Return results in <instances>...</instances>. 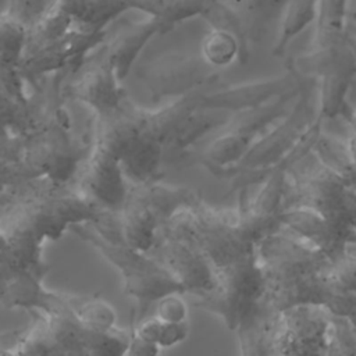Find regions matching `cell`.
I'll return each mask as SVG.
<instances>
[{"label":"cell","mask_w":356,"mask_h":356,"mask_svg":"<svg viewBox=\"0 0 356 356\" xmlns=\"http://www.w3.org/2000/svg\"><path fill=\"white\" fill-rule=\"evenodd\" d=\"M184 292H170L154 303V316L167 323L188 321V303Z\"/></svg>","instance_id":"d590c367"},{"label":"cell","mask_w":356,"mask_h":356,"mask_svg":"<svg viewBox=\"0 0 356 356\" xmlns=\"http://www.w3.org/2000/svg\"><path fill=\"white\" fill-rule=\"evenodd\" d=\"M121 236L128 246L150 253L160 236V222L153 211L139 202L128 196L124 207L118 211Z\"/></svg>","instance_id":"7402d4cb"},{"label":"cell","mask_w":356,"mask_h":356,"mask_svg":"<svg viewBox=\"0 0 356 356\" xmlns=\"http://www.w3.org/2000/svg\"><path fill=\"white\" fill-rule=\"evenodd\" d=\"M313 47H324L346 40L348 0H318Z\"/></svg>","instance_id":"4316f807"},{"label":"cell","mask_w":356,"mask_h":356,"mask_svg":"<svg viewBox=\"0 0 356 356\" xmlns=\"http://www.w3.org/2000/svg\"><path fill=\"white\" fill-rule=\"evenodd\" d=\"M70 231L118 271L124 291L136 302L139 313L146 312L170 292L185 293L184 288L150 253L136 250L124 242L107 241L90 224H74Z\"/></svg>","instance_id":"8992f818"},{"label":"cell","mask_w":356,"mask_h":356,"mask_svg":"<svg viewBox=\"0 0 356 356\" xmlns=\"http://www.w3.org/2000/svg\"><path fill=\"white\" fill-rule=\"evenodd\" d=\"M63 92L53 100L44 122L28 136L1 135V185L47 178L70 184L88 157L71 132Z\"/></svg>","instance_id":"7a4b0ae2"},{"label":"cell","mask_w":356,"mask_h":356,"mask_svg":"<svg viewBox=\"0 0 356 356\" xmlns=\"http://www.w3.org/2000/svg\"><path fill=\"white\" fill-rule=\"evenodd\" d=\"M346 124L349 125V134H350L348 136V142L350 145V150H352V154L356 161V120L350 118L349 121H346Z\"/></svg>","instance_id":"f35d334b"},{"label":"cell","mask_w":356,"mask_h":356,"mask_svg":"<svg viewBox=\"0 0 356 356\" xmlns=\"http://www.w3.org/2000/svg\"><path fill=\"white\" fill-rule=\"evenodd\" d=\"M317 83L316 78L303 76L302 89L291 111L259 135L243 160L224 177L232 181V188L248 191L252 185H260L271 168L300 142L317 120V107L313 103Z\"/></svg>","instance_id":"5b68a950"},{"label":"cell","mask_w":356,"mask_h":356,"mask_svg":"<svg viewBox=\"0 0 356 356\" xmlns=\"http://www.w3.org/2000/svg\"><path fill=\"white\" fill-rule=\"evenodd\" d=\"M104 42L106 32H86L74 28L58 40L26 54L19 68L32 82L63 71L72 75Z\"/></svg>","instance_id":"4fadbf2b"},{"label":"cell","mask_w":356,"mask_h":356,"mask_svg":"<svg viewBox=\"0 0 356 356\" xmlns=\"http://www.w3.org/2000/svg\"><path fill=\"white\" fill-rule=\"evenodd\" d=\"M138 79L156 103L163 99H179L196 92L207 90L217 82V70L203 57L188 54H164L143 64L138 70Z\"/></svg>","instance_id":"9c48e42d"},{"label":"cell","mask_w":356,"mask_h":356,"mask_svg":"<svg viewBox=\"0 0 356 356\" xmlns=\"http://www.w3.org/2000/svg\"><path fill=\"white\" fill-rule=\"evenodd\" d=\"M318 0H288L281 17L280 32L273 46L275 57L284 56L289 43L310 24L316 22Z\"/></svg>","instance_id":"83f0119b"},{"label":"cell","mask_w":356,"mask_h":356,"mask_svg":"<svg viewBox=\"0 0 356 356\" xmlns=\"http://www.w3.org/2000/svg\"><path fill=\"white\" fill-rule=\"evenodd\" d=\"M56 0H4L1 13H7L19 19L28 28L39 21Z\"/></svg>","instance_id":"e575fe53"},{"label":"cell","mask_w":356,"mask_h":356,"mask_svg":"<svg viewBox=\"0 0 356 356\" xmlns=\"http://www.w3.org/2000/svg\"><path fill=\"white\" fill-rule=\"evenodd\" d=\"M200 56L213 68H224L235 60L246 63L245 51L239 38L227 29L213 28L203 38L200 44Z\"/></svg>","instance_id":"f546056e"},{"label":"cell","mask_w":356,"mask_h":356,"mask_svg":"<svg viewBox=\"0 0 356 356\" xmlns=\"http://www.w3.org/2000/svg\"><path fill=\"white\" fill-rule=\"evenodd\" d=\"M74 28L75 22L71 14L54 3L39 21L29 26L25 56L58 40Z\"/></svg>","instance_id":"4dcf8cb0"},{"label":"cell","mask_w":356,"mask_h":356,"mask_svg":"<svg viewBox=\"0 0 356 356\" xmlns=\"http://www.w3.org/2000/svg\"><path fill=\"white\" fill-rule=\"evenodd\" d=\"M289 206L320 211L356 243V188L325 167L313 150L288 170L282 209Z\"/></svg>","instance_id":"277c9868"},{"label":"cell","mask_w":356,"mask_h":356,"mask_svg":"<svg viewBox=\"0 0 356 356\" xmlns=\"http://www.w3.org/2000/svg\"><path fill=\"white\" fill-rule=\"evenodd\" d=\"M63 95L65 100L71 99L85 104L93 117L113 114L128 96L103 50V44L85 60L76 72L67 78Z\"/></svg>","instance_id":"8fae6325"},{"label":"cell","mask_w":356,"mask_h":356,"mask_svg":"<svg viewBox=\"0 0 356 356\" xmlns=\"http://www.w3.org/2000/svg\"><path fill=\"white\" fill-rule=\"evenodd\" d=\"M150 254L184 288L185 293L200 296L216 285V267L191 241L160 235Z\"/></svg>","instance_id":"5bb4252c"},{"label":"cell","mask_w":356,"mask_h":356,"mask_svg":"<svg viewBox=\"0 0 356 356\" xmlns=\"http://www.w3.org/2000/svg\"><path fill=\"white\" fill-rule=\"evenodd\" d=\"M303 75L318 81L317 117L324 122L353 115L349 92L356 78V56L349 43L316 47L299 58Z\"/></svg>","instance_id":"ba28073f"},{"label":"cell","mask_w":356,"mask_h":356,"mask_svg":"<svg viewBox=\"0 0 356 356\" xmlns=\"http://www.w3.org/2000/svg\"><path fill=\"white\" fill-rule=\"evenodd\" d=\"M332 312L303 303L277 313L271 355H327Z\"/></svg>","instance_id":"30bf717a"},{"label":"cell","mask_w":356,"mask_h":356,"mask_svg":"<svg viewBox=\"0 0 356 356\" xmlns=\"http://www.w3.org/2000/svg\"><path fill=\"white\" fill-rule=\"evenodd\" d=\"M28 25L7 13L0 18V68H18L28 43Z\"/></svg>","instance_id":"1f68e13d"},{"label":"cell","mask_w":356,"mask_h":356,"mask_svg":"<svg viewBox=\"0 0 356 356\" xmlns=\"http://www.w3.org/2000/svg\"><path fill=\"white\" fill-rule=\"evenodd\" d=\"M330 275L338 285L356 293V254L345 253L332 260Z\"/></svg>","instance_id":"8d00e7d4"},{"label":"cell","mask_w":356,"mask_h":356,"mask_svg":"<svg viewBox=\"0 0 356 356\" xmlns=\"http://www.w3.org/2000/svg\"><path fill=\"white\" fill-rule=\"evenodd\" d=\"M129 185L121 160L93 142L76 188L104 210L118 213L128 199Z\"/></svg>","instance_id":"2e32d148"},{"label":"cell","mask_w":356,"mask_h":356,"mask_svg":"<svg viewBox=\"0 0 356 356\" xmlns=\"http://www.w3.org/2000/svg\"><path fill=\"white\" fill-rule=\"evenodd\" d=\"M282 228L305 239L331 260L346 253L352 238L320 211L307 206L284 207L278 216Z\"/></svg>","instance_id":"ac0fdd59"},{"label":"cell","mask_w":356,"mask_h":356,"mask_svg":"<svg viewBox=\"0 0 356 356\" xmlns=\"http://www.w3.org/2000/svg\"><path fill=\"white\" fill-rule=\"evenodd\" d=\"M160 235L196 243L216 268L250 254L257 246L239 206L236 209L214 207L202 197L163 224Z\"/></svg>","instance_id":"3957f363"},{"label":"cell","mask_w":356,"mask_h":356,"mask_svg":"<svg viewBox=\"0 0 356 356\" xmlns=\"http://www.w3.org/2000/svg\"><path fill=\"white\" fill-rule=\"evenodd\" d=\"M266 277L292 278L316 274L328 268L332 260L293 232L278 228L256 246Z\"/></svg>","instance_id":"7c38bea8"},{"label":"cell","mask_w":356,"mask_h":356,"mask_svg":"<svg viewBox=\"0 0 356 356\" xmlns=\"http://www.w3.org/2000/svg\"><path fill=\"white\" fill-rule=\"evenodd\" d=\"M131 331V330H129ZM160 352V348L143 338H140L139 335L134 334L131 331V337H129V346L127 350V355H134V356H152V355H157Z\"/></svg>","instance_id":"74e56055"},{"label":"cell","mask_w":356,"mask_h":356,"mask_svg":"<svg viewBox=\"0 0 356 356\" xmlns=\"http://www.w3.org/2000/svg\"><path fill=\"white\" fill-rule=\"evenodd\" d=\"M164 32L167 31L159 19L147 17L143 21L124 26L108 43H103V50L121 82L129 75L136 58L149 40Z\"/></svg>","instance_id":"d6986e66"},{"label":"cell","mask_w":356,"mask_h":356,"mask_svg":"<svg viewBox=\"0 0 356 356\" xmlns=\"http://www.w3.org/2000/svg\"><path fill=\"white\" fill-rule=\"evenodd\" d=\"M44 275L25 270H1V303L6 309L40 312L49 288Z\"/></svg>","instance_id":"44dd1931"},{"label":"cell","mask_w":356,"mask_h":356,"mask_svg":"<svg viewBox=\"0 0 356 356\" xmlns=\"http://www.w3.org/2000/svg\"><path fill=\"white\" fill-rule=\"evenodd\" d=\"M327 355H356V328L348 317L332 313Z\"/></svg>","instance_id":"836d02e7"},{"label":"cell","mask_w":356,"mask_h":356,"mask_svg":"<svg viewBox=\"0 0 356 356\" xmlns=\"http://www.w3.org/2000/svg\"><path fill=\"white\" fill-rule=\"evenodd\" d=\"M129 10L159 19L168 32L177 24L204 15L210 0H125Z\"/></svg>","instance_id":"d4e9b609"},{"label":"cell","mask_w":356,"mask_h":356,"mask_svg":"<svg viewBox=\"0 0 356 356\" xmlns=\"http://www.w3.org/2000/svg\"><path fill=\"white\" fill-rule=\"evenodd\" d=\"M254 139L229 125L216 135L202 154L203 165L217 177H225L246 156Z\"/></svg>","instance_id":"603a6c76"},{"label":"cell","mask_w":356,"mask_h":356,"mask_svg":"<svg viewBox=\"0 0 356 356\" xmlns=\"http://www.w3.org/2000/svg\"><path fill=\"white\" fill-rule=\"evenodd\" d=\"M234 115L235 114L231 111L202 107L197 103V106L193 107L177 125L167 142V149L175 152L185 150L206 135L227 127Z\"/></svg>","instance_id":"cb8c5ba5"},{"label":"cell","mask_w":356,"mask_h":356,"mask_svg":"<svg viewBox=\"0 0 356 356\" xmlns=\"http://www.w3.org/2000/svg\"><path fill=\"white\" fill-rule=\"evenodd\" d=\"M1 270H25L46 277L49 266L43 260L46 239L25 220L1 211Z\"/></svg>","instance_id":"e0dca14e"},{"label":"cell","mask_w":356,"mask_h":356,"mask_svg":"<svg viewBox=\"0 0 356 356\" xmlns=\"http://www.w3.org/2000/svg\"><path fill=\"white\" fill-rule=\"evenodd\" d=\"M214 288L195 296V307L218 317L222 324L236 332L260 307L266 293V274L257 252L216 268Z\"/></svg>","instance_id":"52a82bcc"},{"label":"cell","mask_w":356,"mask_h":356,"mask_svg":"<svg viewBox=\"0 0 356 356\" xmlns=\"http://www.w3.org/2000/svg\"><path fill=\"white\" fill-rule=\"evenodd\" d=\"M128 196L146 204L157 217L160 225L165 224L178 211L192 207L200 199L193 189L165 184L159 178L142 184H131Z\"/></svg>","instance_id":"ffe728a7"},{"label":"cell","mask_w":356,"mask_h":356,"mask_svg":"<svg viewBox=\"0 0 356 356\" xmlns=\"http://www.w3.org/2000/svg\"><path fill=\"white\" fill-rule=\"evenodd\" d=\"M67 302L90 331L106 332L117 327V312L111 303L99 295H74L65 293Z\"/></svg>","instance_id":"f1b7e54d"},{"label":"cell","mask_w":356,"mask_h":356,"mask_svg":"<svg viewBox=\"0 0 356 356\" xmlns=\"http://www.w3.org/2000/svg\"><path fill=\"white\" fill-rule=\"evenodd\" d=\"M128 10L125 0H86L85 11L75 28L86 32H106L107 25Z\"/></svg>","instance_id":"d6a6232c"},{"label":"cell","mask_w":356,"mask_h":356,"mask_svg":"<svg viewBox=\"0 0 356 356\" xmlns=\"http://www.w3.org/2000/svg\"><path fill=\"white\" fill-rule=\"evenodd\" d=\"M346 39H348V43H349L350 49L353 50V53H355V56H356V29H350V28H348Z\"/></svg>","instance_id":"ab89813d"},{"label":"cell","mask_w":356,"mask_h":356,"mask_svg":"<svg viewBox=\"0 0 356 356\" xmlns=\"http://www.w3.org/2000/svg\"><path fill=\"white\" fill-rule=\"evenodd\" d=\"M1 211L25 220L46 241L60 239L74 224H90L103 238L122 241L118 213L104 210L71 182L38 178L4 184Z\"/></svg>","instance_id":"6da1fadb"},{"label":"cell","mask_w":356,"mask_h":356,"mask_svg":"<svg viewBox=\"0 0 356 356\" xmlns=\"http://www.w3.org/2000/svg\"><path fill=\"white\" fill-rule=\"evenodd\" d=\"M312 150L325 167L356 188V161L348 138L342 139L321 129Z\"/></svg>","instance_id":"484cf974"},{"label":"cell","mask_w":356,"mask_h":356,"mask_svg":"<svg viewBox=\"0 0 356 356\" xmlns=\"http://www.w3.org/2000/svg\"><path fill=\"white\" fill-rule=\"evenodd\" d=\"M303 76L289 64L278 76L207 89L199 93V106L231 111L234 114L257 108L277 97L300 88Z\"/></svg>","instance_id":"9a60e30c"}]
</instances>
